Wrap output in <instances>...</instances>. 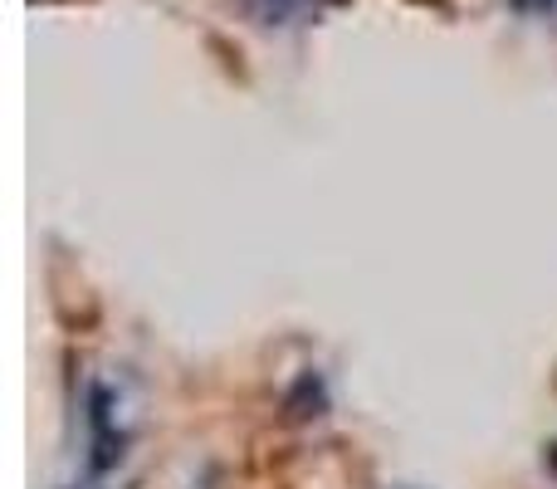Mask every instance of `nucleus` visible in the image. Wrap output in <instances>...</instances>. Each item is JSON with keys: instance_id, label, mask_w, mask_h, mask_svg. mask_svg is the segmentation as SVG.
<instances>
[]
</instances>
